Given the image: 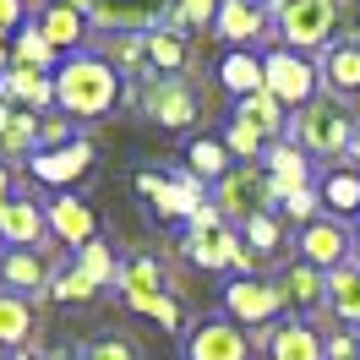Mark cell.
Masks as SVG:
<instances>
[{"instance_id":"74e56055","label":"cell","mask_w":360,"mask_h":360,"mask_svg":"<svg viewBox=\"0 0 360 360\" xmlns=\"http://www.w3.org/2000/svg\"><path fill=\"white\" fill-rule=\"evenodd\" d=\"M224 148L235 158H251V164H257V158L268 153V142H262V136L251 131V126H240V120H229V131H224Z\"/></svg>"},{"instance_id":"3957f363","label":"cell","mask_w":360,"mask_h":360,"mask_svg":"<svg viewBox=\"0 0 360 360\" xmlns=\"http://www.w3.org/2000/svg\"><path fill=\"white\" fill-rule=\"evenodd\" d=\"M278 202V186H273L268 164H240V169H229L219 186H213V207L224 213V219H257V213H268Z\"/></svg>"},{"instance_id":"1f68e13d","label":"cell","mask_w":360,"mask_h":360,"mask_svg":"<svg viewBox=\"0 0 360 360\" xmlns=\"http://www.w3.org/2000/svg\"><path fill=\"white\" fill-rule=\"evenodd\" d=\"M33 333V306L27 295H0V344H22Z\"/></svg>"},{"instance_id":"11a10c76","label":"cell","mask_w":360,"mask_h":360,"mask_svg":"<svg viewBox=\"0 0 360 360\" xmlns=\"http://www.w3.org/2000/svg\"><path fill=\"white\" fill-rule=\"evenodd\" d=\"M17 360H39V355H17Z\"/></svg>"},{"instance_id":"7c38bea8","label":"cell","mask_w":360,"mask_h":360,"mask_svg":"<svg viewBox=\"0 0 360 360\" xmlns=\"http://www.w3.org/2000/svg\"><path fill=\"white\" fill-rule=\"evenodd\" d=\"M169 11H175V0H88V17H98L104 27H126V33L158 22Z\"/></svg>"},{"instance_id":"7dc6e473","label":"cell","mask_w":360,"mask_h":360,"mask_svg":"<svg viewBox=\"0 0 360 360\" xmlns=\"http://www.w3.org/2000/svg\"><path fill=\"white\" fill-rule=\"evenodd\" d=\"M229 268H240V273H251V268H257V251H251L246 240H240V246H235V262H229Z\"/></svg>"},{"instance_id":"6da1fadb","label":"cell","mask_w":360,"mask_h":360,"mask_svg":"<svg viewBox=\"0 0 360 360\" xmlns=\"http://www.w3.org/2000/svg\"><path fill=\"white\" fill-rule=\"evenodd\" d=\"M55 104L66 115H82V120H98L120 104V71L98 55H77L66 66H55Z\"/></svg>"},{"instance_id":"ac0fdd59","label":"cell","mask_w":360,"mask_h":360,"mask_svg":"<svg viewBox=\"0 0 360 360\" xmlns=\"http://www.w3.org/2000/svg\"><path fill=\"white\" fill-rule=\"evenodd\" d=\"M262 164H268L273 186H278V202H284V197H295V191H306V186H311V164L300 158V148H295V142H273L268 153H262Z\"/></svg>"},{"instance_id":"681fc988","label":"cell","mask_w":360,"mask_h":360,"mask_svg":"<svg viewBox=\"0 0 360 360\" xmlns=\"http://www.w3.org/2000/svg\"><path fill=\"white\" fill-rule=\"evenodd\" d=\"M11 202V164H0V207Z\"/></svg>"},{"instance_id":"c3c4849f","label":"cell","mask_w":360,"mask_h":360,"mask_svg":"<svg viewBox=\"0 0 360 360\" xmlns=\"http://www.w3.org/2000/svg\"><path fill=\"white\" fill-rule=\"evenodd\" d=\"M136 191H142V197H153V202H158V191H164V175H142V180H136Z\"/></svg>"},{"instance_id":"f5cc1de1","label":"cell","mask_w":360,"mask_h":360,"mask_svg":"<svg viewBox=\"0 0 360 360\" xmlns=\"http://www.w3.org/2000/svg\"><path fill=\"white\" fill-rule=\"evenodd\" d=\"M284 6H295V0H273V17H278V11H284Z\"/></svg>"},{"instance_id":"4dcf8cb0","label":"cell","mask_w":360,"mask_h":360,"mask_svg":"<svg viewBox=\"0 0 360 360\" xmlns=\"http://www.w3.org/2000/svg\"><path fill=\"white\" fill-rule=\"evenodd\" d=\"M191 180H224L229 175V148L224 142H213V136H202V142H191Z\"/></svg>"},{"instance_id":"cb8c5ba5","label":"cell","mask_w":360,"mask_h":360,"mask_svg":"<svg viewBox=\"0 0 360 360\" xmlns=\"http://www.w3.org/2000/svg\"><path fill=\"white\" fill-rule=\"evenodd\" d=\"M284 300L290 306H300V311H311V306H322V295H328V273H316L311 262H295L290 273H284Z\"/></svg>"},{"instance_id":"d6a6232c","label":"cell","mask_w":360,"mask_h":360,"mask_svg":"<svg viewBox=\"0 0 360 360\" xmlns=\"http://www.w3.org/2000/svg\"><path fill=\"white\" fill-rule=\"evenodd\" d=\"M322 202L333 207V213H355V207H360V175H355V169L328 175V180H322Z\"/></svg>"},{"instance_id":"2e32d148","label":"cell","mask_w":360,"mask_h":360,"mask_svg":"<svg viewBox=\"0 0 360 360\" xmlns=\"http://www.w3.org/2000/svg\"><path fill=\"white\" fill-rule=\"evenodd\" d=\"M229 120H240V126H251V131L262 136L268 148H273V142H278L284 131H290V115H284V104H278V98H273L268 88H262V93H251V98H240Z\"/></svg>"},{"instance_id":"b9f144b4","label":"cell","mask_w":360,"mask_h":360,"mask_svg":"<svg viewBox=\"0 0 360 360\" xmlns=\"http://www.w3.org/2000/svg\"><path fill=\"white\" fill-rule=\"evenodd\" d=\"M213 229H224V213L207 202V207H197V213H191V224H186V240H197V235H213Z\"/></svg>"},{"instance_id":"484cf974","label":"cell","mask_w":360,"mask_h":360,"mask_svg":"<svg viewBox=\"0 0 360 360\" xmlns=\"http://www.w3.org/2000/svg\"><path fill=\"white\" fill-rule=\"evenodd\" d=\"M153 207H158V219H186V224H191V213L207 207V197H202L197 180H164V191H158Z\"/></svg>"},{"instance_id":"f6af8a7d","label":"cell","mask_w":360,"mask_h":360,"mask_svg":"<svg viewBox=\"0 0 360 360\" xmlns=\"http://www.w3.org/2000/svg\"><path fill=\"white\" fill-rule=\"evenodd\" d=\"M322 349H328V360H360V338L355 333H333V338H322Z\"/></svg>"},{"instance_id":"9f6ffc18","label":"cell","mask_w":360,"mask_h":360,"mask_svg":"<svg viewBox=\"0 0 360 360\" xmlns=\"http://www.w3.org/2000/svg\"><path fill=\"white\" fill-rule=\"evenodd\" d=\"M355 240H360V229H355Z\"/></svg>"},{"instance_id":"e575fe53","label":"cell","mask_w":360,"mask_h":360,"mask_svg":"<svg viewBox=\"0 0 360 360\" xmlns=\"http://www.w3.org/2000/svg\"><path fill=\"white\" fill-rule=\"evenodd\" d=\"M246 246L257 251V257H273V251L284 246V229H278V219H273V213H257V219H246Z\"/></svg>"},{"instance_id":"d590c367","label":"cell","mask_w":360,"mask_h":360,"mask_svg":"<svg viewBox=\"0 0 360 360\" xmlns=\"http://www.w3.org/2000/svg\"><path fill=\"white\" fill-rule=\"evenodd\" d=\"M104 60H110L115 71H120V66H142V60H148V33H115Z\"/></svg>"},{"instance_id":"9c48e42d","label":"cell","mask_w":360,"mask_h":360,"mask_svg":"<svg viewBox=\"0 0 360 360\" xmlns=\"http://www.w3.org/2000/svg\"><path fill=\"white\" fill-rule=\"evenodd\" d=\"M142 110L153 115L158 126H191L197 120V98H191V88L180 82V77H158V82H148L142 88Z\"/></svg>"},{"instance_id":"bcb514c9","label":"cell","mask_w":360,"mask_h":360,"mask_svg":"<svg viewBox=\"0 0 360 360\" xmlns=\"http://www.w3.org/2000/svg\"><path fill=\"white\" fill-rule=\"evenodd\" d=\"M17 22H22V0H0V33H11Z\"/></svg>"},{"instance_id":"7a4b0ae2","label":"cell","mask_w":360,"mask_h":360,"mask_svg":"<svg viewBox=\"0 0 360 360\" xmlns=\"http://www.w3.org/2000/svg\"><path fill=\"white\" fill-rule=\"evenodd\" d=\"M349 136H355V120L344 110V98H333V93H316L306 110L290 115V142L300 153H316V158L349 153Z\"/></svg>"},{"instance_id":"60d3db41","label":"cell","mask_w":360,"mask_h":360,"mask_svg":"<svg viewBox=\"0 0 360 360\" xmlns=\"http://www.w3.org/2000/svg\"><path fill=\"white\" fill-rule=\"evenodd\" d=\"M49 295H55V300H88L93 284H88L77 268H71V273H60V278H55V290H49Z\"/></svg>"},{"instance_id":"db71d44e","label":"cell","mask_w":360,"mask_h":360,"mask_svg":"<svg viewBox=\"0 0 360 360\" xmlns=\"http://www.w3.org/2000/svg\"><path fill=\"white\" fill-rule=\"evenodd\" d=\"M6 120H11V110H6V104H0V126H6Z\"/></svg>"},{"instance_id":"8d00e7d4","label":"cell","mask_w":360,"mask_h":360,"mask_svg":"<svg viewBox=\"0 0 360 360\" xmlns=\"http://www.w3.org/2000/svg\"><path fill=\"white\" fill-rule=\"evenodd\" d=\"M219 17V0H175V11H169V27H202Z\"/></svg>"},{"instance_id":"8992f818","label":"cell","mask_w":360,"mask_h":360,"mask_svg":"<svg viewBox=\"0 0 360 360\" xmlns=\"http://www.w3.org/2000/svg\"><path fill=\"white\" fill-rule=\"evenodd\" d=\"M224 306L240 328H257V322H273V316L284 311V290L268 284V278H240V284L224 290Z\"/></svg>"},{"instance_id":"5bb4252c","label":"cell","mask_w":360,"mask_h":360,"mask_svg":"<svg viewBox=\"0 0 360 360\" xmlns=\"http://www.w3.org/2000/svg\"><path fill=\"white\" fill-rule=\"evenodd\" d=\"M93 164V148L77 136L66 148H49V153H33V175L44 180V186H71V180H82V169Z\"/></svg>"},{"instance_id":"d4e9b609","label":"cell","mask_w":360,"mask_h":360,"mask_svg":"<svg viewBox=\"0 0 360 360\" xmlns=\"http://www.w3.org/2000/svg\"><path fill=\"white\" fill-rule=\"evenodd\" d=\"M219 82H224L235 98H251V93L268 88V77H262V60H257V55H246V49H235L224 66H219Z\"/></svg>"},{"instance_id":"680465c9","label":"cell","mask_w":360,"mask_h":360,"mask_svg":"<svg viewBox=\"0 0 360 360\" xmlns=\"http://www.w3.org/2000/svg\"><path fill=\"white\" fill-rule=\"evenodd\" d=\"M355 338H360V333H355Z\"/></svg>"},{"instance_id":"d6986e66","label":"cell","mask_w":360,"mask_h":360,"mask_svg":"<svg viewBox=\"0 0 360 360\" xmlns=\"http://www.w3.org/2000/svg\"><path fill=\"white\" fill-rule=\"evenodd\" d=\"M322 82L333 88V98H349V93H360V39L328 44V55H322Z\"/></svg>"},{"instance_id":"9a60e30c","label":"cell","mask_w":360,"mask_h":360,"mask_svg":"<svg viewBox=\"0 0 360 360\" xmlns=\"http://www.w3.org/2000/svg\"><path fill=\"white\" fill-rule=\"evenodd\" d=\"M39 33H44L55 49H77L82 39H88V11L71 6V0H44V11H39Z\"/></svg>"},{"instance_id":"f35d334b","label":"cell","mask_w":360,"mask_h":360,"mask_svg":"<svg viewBox=\"0 0 360 360\" xmlns=\"http://www.w3.org/2000/svg\"><path fill=\"white\" fill-rule=\"evenodd\" d=\"M66 142H77V136H71V120L66 115H44V120H39V153L66 148Z\"/></svg>"},{"instance_id":"603a6c76","label":"cell","mask_w":360,"mask_h":360,"mask_svg":"<svg viewBox=\"0 0 360 360\" xmlns=\"http://www.w3.org/2000/svg\"><path fill=\"white\" fill-rule=\"evenodd\" d=\"M0 278H6L11 290H22V295L44 290V257H39V251L6 246V251H0Z\"/></svg>"},{"instance_id":"f907efd6","label":"cell","mask_w":360,"mask_h":360,"mask_svg":"<svg viewBox=\"0 0 360 360\" xmlns=\"http://www.w3.org/2000/svg\"><path fill=\"white\" fill-rule=\"evenodd\" d=\"M349 164L360 169V126H355V136H349Z\"/></svg>"},{"instance_id":"f546056e","label":"cell","mask_w":360,"mask_h":360,"mask_svg":"<svg viewBox=\"0 0 360 360\" xmlns=\"http://www.w3.org/2000/svg\"><path fill=\"white\" fill-rule=\"evenodd\" d=\"M55 55L60 49L49 44L39 27H22L17 33V49H11V66H33V71H55Z\"/></svg>"},{"instance_id":"7402d4cb","label":"cell","mask_w":360,"mask_h":360,"mask_svg":"<svg viewBox=\"0 0 360 360\" xmlns=\"http://www.w3.org/2000/svg\"><path fill=\"white\" fill-rule=\"evenodd\" d=\"M235 246H240V235L224 224V229H213V235H197V240H186V257H191L197 268L219 273V268H229V262H235Z\"/></svg>"},{"instance_id":"ba28073f","label":"cell","mask_w":360,"mask_h":360,"mask_svg":"<svg viewBox=\"0 0 360 360\" xmlns=\"http://www.w3.org/2000/svg\"><path fill=\"white\" fill-rule=\"evenodd\" d=\"M300 262H311L316 273H333L349 262V229L338 219H311L300 229Z\"/></svg>"},{"instance_id":"ab89813d","label":"cell","mask_w":360,"mask_h":360,"mask_svg":"<svg viewBox=\"0 0 360 360\" xmlns=\"http://www.w3.org/2000/svg\"><path fill=\"white\" fill-rule=\"evenodd\" d=\"M82 360H142V355H136V344H126V338H93L88 349H82Z\"/></svg>"},{"instance_id":"30bf717a","label":"cell","mask_w":360,"mask_h":360,"mask_svg":"<svg viewBox=\"0 0 360 360\" xmlns=\"http://www.w3.org/2000/svg\"><path fill=\"white\" fill-rule=\"evenodd\" d=\"M44 224L60 246H77V251L88 246V240H98V219H93V207L82 197H55L44 207Z\"/></svg>"},{"instance_id":"5b68a950","label":"cell","mask_w":360,"mask_h":360,"mask_svg":"<svg viewBox=\"0 0 360 360\" xmlns=\"http://www.w3.org/2000/svg\"><path fill=\"white\" fill-rule=\"evenodd\" d=\"M262 77H268V93L284 104V110H306L316 98V66L295 49H273L262 60Z\"/></svg>"},{"instance_id":"52a82bcc","label":"cell","mask_w":360,"mask_h":360,"mask_svg":"<svg viewBox=\"0 0 360 360\" xmlns=\"http://www.w3.org/2000/svg\"><path fill=\"white\" fill-rule=\"evenodd\" d=\"M186 360H251V333L240 322H202L186 333Z\"/></svg>"},{"instance_id":"6f0895ef","label":"cell","mask_w":360,"mask_h":360,"mask_svg":"<svg viewBox=\"0 0 360 360\" xmlns=\"http://www.w3.org/2000/svg\"><path fill=\"white\" fill-rule=\"evenodd\" d=\"M257 6H262V0H257Z\"/></svg>"},{"instance_id":"816d5d0a","label":"cell","mask_w":360,"mask_h":360,"mask_svg":"<svg viewBox=\"0 0 360 360\" xmlns=\"http://www.w3.org/2000/svg\"><path fill=\"white\" fill-rule=\"evenodd\" d=\"M11 66V55H6V33H0V71Z\"/></svg>"},{"instance_id":"44dd1931","label":"cell","mask_w":360,"mask_h":360,"mask_svg":"<svg viewBox=\"0 0 360 360\" xmlns=\"http://www.w3.org/2000/svg\"><path fill=\"white\" fill-rule=\"evenodd\" d=\"M268 360H328V349L311 328L284 322V328H268Z\"/></svg>"},{"instance_id":"4316f807","label":"cell","mask_w":360,"mask_h":360,"mask_svg":"<svg viewBox=\"0 0 360 360\" xmlns=\"http://www.w3.org/2000/svg\"><path fill=\"white\" fill-rule=\"evenodd\" d=\"M148 60L158 66V77H175V71H186V39H180L175 27H148Z\"/></svg>"},{"instance_id":"836d02e7","label":"cell","mask_w":360,"mask_h":360,"mask_svg":"<svg viewBox=\"0 0 360 360\" xmlns=\"http://www.w3.org/2000/svg\"><path fill=\"white\" fill-rule=\"evenodd\" d=\"M77 273H82L93 290H98V284H110L120 268H115V257H110V246H104V240H88V246L77 251Z\"/></svg>"},{"instance_id":"ee69618b","label":"cell","mask_w":360,"mask_h":360,"mask_svg":"<svg viewBox=\"0 0 360 360\" xmlns=\"http://www.w3.org/2000/svg\"><path fill=\"white\" fill-rule=\"evenodd\" d=\"M142 316H153V322H164V328H180V300L175 295H158V300L142 306Z\"/></svg>"},{"instance_id":"f1b7e54d","label":"cell","mask_w":360,"mask_h":360,"mask_svg":"<svg viewBox=\"0 0 360 360\" xmlns=\"http://www.w3.org/2000/svg\"><path fill=\"white\" fill-rule=\"evenodd\" d=\"M27 148H39V115L11 110V120L0 126V164H6V158H22Z\"/></svg>"},{"instance_id":"ffe728a7","label":"cell","mask_w":360,"mask_h":360,"mask_svg":"<svg viewBox=\"0 0 360 360\" xmlns=\"http://www.w3.org/2000/svg\"><path fill=\"white\" fill-rule=\"evenodd\" d=\"M219 33L229 44H251L257 33H268V11L257 0H219Z\"/></svg>"},{"instance_id":"4fadbf2b","label":"cell","mask_w":360,"mask_h":360,"mask_svg":"<svg viewBox=\"0 0 360 360\" xmlns=\"http://www.w3.org/2000/svg\"><path fill=\"white\" fill-rule=\"evenodd\" d=\"M49 235L44 213L39 202H22V197H11V202L0 207V246H17V251H33L39 240Z\"/></svg>"},{"instance_id":"7bdbcfd3","label":"cell","mask_w":360,"mask_h":360,"mask_svg":"<svg viewBox=\"0 0 360 360\" xmlns=\"http://www.w3.org/2000/svg\"><path fill=\"white\" fill-rule=\"evenodd\" d=\"M284 213H290V219H300V229H306V224L316 219V191L306 186V191H295V197H284Z\"/></svg>"},{"instance_id":"e0dca14e","label":"cell","mask_w":360,"mask_h":360,"mask_svg":"<svg viewBox=\"0 0 360 360\" xmlns=\"http://www.w3.org/2000/svg\"><path fill=\"white\" fill-rule=\"evenodd\" d=\"M115 284H120V295H126V306L142 311L148 300L164 295V268H158V257H131L126 268L115 273Z\"/></svg>"},{"instance_id":"277c9868","label":"cell","mask_w":360,"mask_h":360,"mask_svg":"<svg viewBox=\"0 0 360 360\" xmlns=\"http://www.w3.org/2000/svg\"><path fill=\"white\" fill-rule=\"evenodd\" d=\"M333 27H338V0H295V6L278 11L284 49H295V55L328 49V44H333Z\"/></svg>"},{"instance_id":"8fae6325","label":"cell","mask_w":360,"mask_h":360,"mask_svg":"<svg viewBox=\"0 0 360 360\" xmlns=\"http://www.w3.org/2000/svg\"><path fill=\"white\" fill-rule=\"evenodd\" d=\"M0 104L11 110V104H22V110H44L55 104V77L49 71H33V66H6L0 71Z\"/></svg>"},{"instance_id":"83f0119b","label":"cell","mask_w":360,"mask_h":360,"mask_svg":"<svg viewBox=\"0 0 360 360\" xmlns=\"http://www.w3.org/2000/svg\"><path fill=\"white\" fill-rule=\"evenodd\" d=\"M328 295H333V311L344 322H360V262H344L328 273Z\"/></svg>"}]
</instances>
